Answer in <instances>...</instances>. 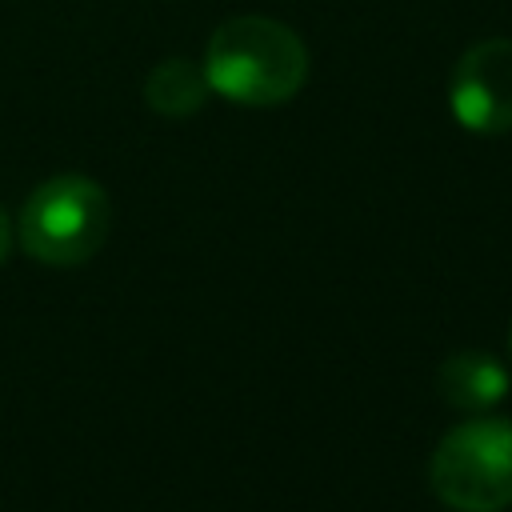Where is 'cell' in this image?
I'll use <instances>...</instances> for the list:
<instances>
[{
	"label": "cell",
	"mask_w": 512,
	"mask_h": 512,
	"mask_svg": "<svg viewBox=\"0 0 512 512\" xmlns=\"http://www.w3.org/2000/svg\"><path fill=\"white\" fill-rule=\"evenodd\" d=\"M428 488L452 512H500L512 504V420L472 416L428 460Z\"/></svg>",
	"instance_id": "cell-3"
},
{
	"label": "cell",
	"mask_w": 512,
	"mask_h": 512,
	"mask_svg": "<svg viewBox=\"0 0 512 512\" xmlns=\"http://www.w3.org/2000/svg\"><path fill=\"white\" fill-rule=\"evenodd\" d=\"M448 108L476 136L512 132V40L488 36L460 52L448 76Z\"/></svg>",
	"instance_id": "cell-4"
},
{
	"label": "cell",
	"mask_w": 512,
	"mask_h": 512,
	"mask_svg": "<svg viewBox=\"0 0 512 512\" xmlns=\"http://www.w3.org/2000/svg\"><path fill=\"white\" fill-rule=\"evenodd\" d=\"M208 88L244 108H272L292 100L308 80L304 40L272 16H228L212 28L204 60Z\"/></svg>",
	"instance_id": "cell-1"
},
{
	"label": "cell",
	"mask_w": 512,
	"mask_h": 512,
	"mask_svg": "<svg viewBox=\"0 0 512 512\" xmlns=\"http://www.w3.org/2000/svg\"><path fill=\"white\" fill-rule=\"evenodd\" d=\"M208 92H212V88H208L204 68L192 64V60H184V56L160 60V64L144 76V100H148V108L160 112V116H172V120L200 112L204 100H208Z\"/></svg>",
	"instance_id": "cell-6"
},
{
	"label": "cell",
	"mask_w": 512,
	"mask_h": 512,
	"mask_svg": "<svg viewBox=\"0 0 512 512\" xmlns=\"http://www.w3.org/2000/svg\"><path fill=\"white\" fill-rule=\"evenodd\" d=\"M112 232V200L108 192L80 172H60L36 184L20 208V248L52 268L84 264L100 252Z\"/></svg>",
	"instance_id": "cell-2"
},
{
	"label": "cell",
	"mask_w": 512,
	"mask_h": 512,
	"mask_svg": "<svg viewBox=\"0 0 512 512\" xmlns=\"http://www.w3.org/2000/svg\"><path fill=\"white\" fill-rule=\"evenodd\" d=\"M508 348H512V332H508Z\"/></svg>",
	"instance_id": "cell-8"
},
{
	"label": "cell",
	"mask_w": 512,
	"mask_h": 512,
	"mask_svg": "<svg viewBox=\"0 0 512 512\" xmlns=\"http://www.w3.org/2000/svg\"><path fill=\"white\" fill-rule=\"evenodd\" d=\"M440 396L448 408L464 412V416H480V412H492L504 396H508V368L484 352V348H464V352H452L444 364H440Z\"/></svg>",
	"instance_id": "cell-5"
},
{
	"label": "cell",
	"mask_w": 512,
	"mask_h": 512,
	"mask_svg": "<svg viewBox=\"0 0 512 512\" xmlns=\"http://www.w3.org/2000/svg\"><path fill=\"white\" fill-rule=\"evenodd\" d=\"M8 252H12V216H8L4 204H0V264H4Z\"/></svg>",
	"instance_id": "cell-7"
}]
</instances>
